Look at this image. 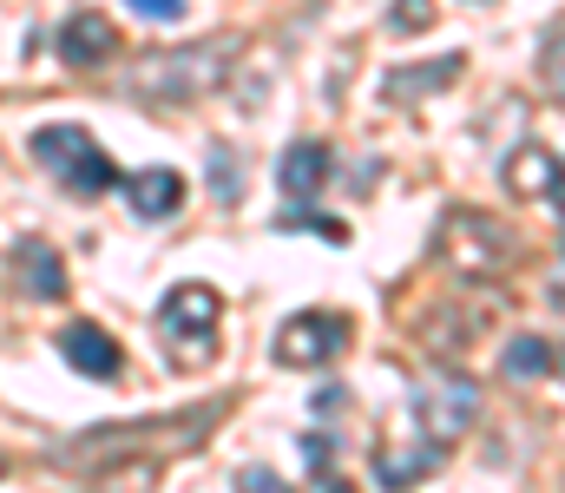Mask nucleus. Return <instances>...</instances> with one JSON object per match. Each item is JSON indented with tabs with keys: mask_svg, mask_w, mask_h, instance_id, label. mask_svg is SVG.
<instances>
[{
	"mask_svg": "<svg viewBox=\"0 0 565 493\" xmlns=\"http://www.w3.org/2000/svg\"><path fill=\"white\" fill-rule=\"evenodd\" d=\"M237 60V40H191V46H171V53H151L132 66V93L151 106H184V99H204Z\"/></svg>",
	"mask_w": 565,
	"mask_h": 493,
	"instance_id": "nucleus-1",
	"label": "nucleus"
},
{
	"mask_svg": "<svg viewBox=\"0 0 565 493\" xmlns=\"http://www.w3.org/2000/svg\"><path fill=\"white\" fill-rule=\"evenodd\" d=\"M26 152L46 164L73 197H106V191L119 184V164L99 152V139H93L86 126H40V132L26 139Z\"/></svg>",
	"mask_w": 565,
	"mask_h": 493,
	"instance_id": "nucleus-2",
	"label": "nucleus"
},
{
	"mask_svg": "<svg viewBox=\"0 0 565 493\" xmlns=\"http://www.w3.org/2000/svg\"><path fill=\"white\" fill-rule=\"evenodd\" d=\"M217 323H224V303L217 290L204 283H178L164 303H158V342L178 355V362H204L217 349Z\"/></svg>",
	"mask_w": 565,
	"mask_h": 493,
	"instance_id": "nucleus-3",
	"label": "nucleus"
},
{
	"mask_svg": "<svg viewBox=\"0 0 565 493\" xmlns=\"http://www.w3.org/2000/svg\"><path fill=\"white\" fill-rule=\"evenodd\" d=\"M434 250H440V264H454L460 277H500L507 257H513V237H507L500 217H487V211H447Z\"/></svg>",
	"mask_w": 565,
	"mask_h": 493,
	"instance_id": "nucleus-4",
	"label": "nucleus"
},
{
	"mask_svg": "<svg viewBox=\"0 0 565 493\" xmlns=\"http://www.w3.org/2000/svg\"><path fill=\"white\" fill-rule=\"evenodd\" d=\"M415 415L440 448H454L480 421V388L467 375H427V382H415Z\"/></svg>",
	"mask_w": 565,
	"mask_h": 493,
	"instance_id": "nucleus-5",
	"label": "nucleus"
},
{
	"mask_svg": "<svg viewBox=\"0 0 565 493\" xmlns=\"http://www.w3.org/2000/svg\"><path fill=\"white\" fill-rule=\"evenodd\" d=\"M349 349V317L335 310H302L277 329V362L282 368H322Z\"/></svg>",
	"mask_w": 565,
	"mask_h": 493,
	"instance_id": "nucleus-6",
	"label": "nucleus"
},
{
	"mask_svg": "<svg viewBox=\"0 0 565 493\" xmlns=\"http://www.w3.org/2000/svg\"><path fill=\"white\" fill-rule=\"evenodd\" d=\"M113 46H119V33H113V20H106V13L79 7V13H66V20H60V60H66V66L93 73V66H106V60H113Z\"/></svg>",
	"mask_w": 565,
	"mask_h": 493,
	"instance_id": "nucleus-7",
	"label": "nucleus"
},
{
	"mask_svg": "<svg viewBox=\"0 0 565 493\" xmlns=\"http://www.w3.org/2000/svg\"><path fill=\"white\" fill-rule=\"evenodd\" d=\"M60 355H66L79 375H93V382H113V375H119V362H126V355H119V342H113L99 323H86V317L60 329Z\"/></svg>",
	"mask_w": 565,
	"mask_h": 493,
	"instance_id": "nucleus-8",
	"label": "nucleus"
},
{
	"mask_svg": "<svg viewBox=\"0 0 565 493\" xmlns=\"http://www.w3.org/2000/svg\"><path fill=\"white\" fill-rule=\"evenodd\" d=\"M13 270L26 277V297H40V303H60L66 297V264H60V250L46 237H20L13 244Z\"/></svg>",
	"mask_w": 565,
	"mask_h": 493,
	"instance_id": "nucleus-9",
	"label": "nucleus"
},
{
	"mask_svg": "<svg viewBox=\"0 0 565 493\" xmlns=\"http://www.w3.org/2000/svg\"><path fill=\"white\" fill-rule=\"evenodd\" d=\"M126 197H132V211H139L145 224H158V217H171L184 204V178L171 164H151V171H132L126 178Z\"/></svg>",
	"mask_w": 565,
	"mask_h": 493,
	"instance_id": "nucleus-10",
	"label": "nucleus"
},
{
	"mask_svg": "<svg viewBox=\"0 0 565 493\" xmlns=\"http://www.w3.org/2000/svg\"><path fill=\"white\" fill-rule=\"evenodd\" d=\"M559 159L546 152V146H520L513 159H507V191H520V197H540V204H553L559 197Z\"/></svg>",
	"mask_w": 565,
	"mask_h": 493,
	"instance_id": "nucleus-11",
	"label": "nucleus"
},
{
	"mask_svg": "<svg viewBox=\"0 0 565 493\" xmlns=\"http://www.w3.org/2000/svg\"><path fill=\"white\" fill-rule=\"evenodd\" d=\"M329 164H335V152H329L322 139H296V146L282 152L277 178H282V191H289V197H316V191L329 184Z\"/></svg>",
	"mask_w": 565,
	"mask_h": 493,
	"instance_id": "nucleus-12",
	"label": "nucleus"
},
{
	"mask_svg": "<svg viewBox=\"0 0 565 493\" xmlns=\"http://www.w3.org/2000/svg\"><path fill=\"white\" fill-rule=\"evenodd\" d=\"M553 362H559V355H553V342H546V335H513V342H507V355H500V375L526 388V382H540Z\"/></svg>",
	"mask_w": 565,
	"mask_h": 493,
	"instance_id": "nucleus-13",
	"label": "nucleus"
},
{
	"mask_svg": "<svg viewBox=\"0 0 565 493\" xmlns=\"http://www.w3.org/2000/svg\"><path fill=\"white\" fill-rule=\"evenodd\" d=\"M460 53H447V60H434L427 73H388V99H415V93H440V86H454L460 79Z\"/></svg>",
	"mask_w": 565,
	"mask_h": 493,
	"instance_id": "nucleus-14",
	"label": "nucleus"
},
{
	"mask_svg": "<svg viewBox=\"0 0 565 493\" xmlns=\"http://www.w3.org/2000/svg\"><path fill=\"white\" fill-rule=\"evenodd\" d=\"M440 454H447L440 441H434V448H415V454H388V461H375V481H382V487H408V481H422V474L440 468Z\"/></svg>",
	"mask_w": 565,
	"mask_h": 493,
	"instance_id": "nucleus-15",
	"label": "nucleus"
},
{
	"mask_svg": "<svg viewBox=\"0 0 565 493\" xmlns=\"http://www.w3.org/2000/svg\"><path fill=\"white\" fill-rule=\"evenodd\" d=\"M388 26H395V33H422V26H434V0H388Z\"/></svg>",
	"mask_w": 565,
	"mask_h": 493,
	"instance_id": "nucleus-16",
	"label": "nucleus"
},
{
	"mask_svg": "<svg viewBox=\"0 0 565 493\" xmlns=\"http://www.w3.org/2000/svg\"><path fill=\"white\" fill-rule=\"evenodd\" d=\"M282 231H322L329 244H342V237H349L335 217H316V211H289V217H282Z\"/></svg>",
	"mask_w": 565,
	"mask_h": 493,
	"instance_id": "nucleus-17",
	"label": "nucleus"
},
{
	"mask_svg": "<svg viewBox=\"0 0 565 493\" xmlns=\"http://www.w3.org/2000/svg\"><path fill=\"white\" fill-rule=\"evenodd\" d=\"M302 461H309V474H329V461H335V441H329V435H322V441L309 435V441H302Z\"/></svg>",
	"mask_w": 565,
	"mask_h": 493,
	"instance_id": "nucleus-18",
	"label": "nucleus"
},
{
	"mask_svg": "<svg viewBox=\"0 0 565 493\" xmlns=\"http://www.w3.org/2000/svg\"><path fill=\"white\" fill-rule=\"evenodd\" d=\"M132 13H145V20H178L184 0H132Z\"/></svg>",
	"mask_w": 565,
	"mask_h": 493,
	"instance_id": "nucleus-19",
	"label": "nucleus"
},
{
	"mask_svg": "<svg viewBox=\"0 0 565 493\" xmlns=\"http://www.w3.org/2000/svg\"><path fill=\"white\" fill-rule=\"evenodd\" d=\"M237 487H257V493H264V487H282V481H277V474H264V468H244V474H237Z\"/></svg>",
	"mask_w": 565,
	"mask_h": 493,
	"instance_id": "nucleus-20",
	"label": "nucleus"
},
{
	"mask_svg": "<svg viewBox=\"0 0 565 493\" xmlns=\"http://www.w3.org/2000/svg\"><path fill=\"white\" fill-rule=\"evenodd\" d=\"M559 368H565V349H559Z\"/></svg>",
	"mask_w": 565,
	"mask_h": 493,
	"instance_id": "nucleus-21",
	"label": "nucleus"
}]
</instances>
